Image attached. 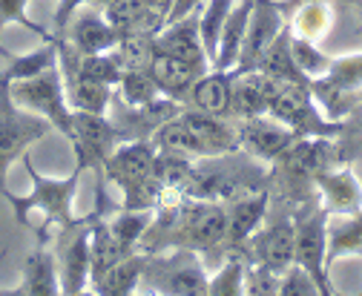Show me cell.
Masks as SVG:
<instances>
[{"label":"cell","mask_w":362,"mask_h":296,"mask_svg":"<svg viewBox=\"0 0 362 296\" xmlns=\"http://www.w3.org/2000/svg\"><path fill=\"white\" fill-rule=\"evenodd\" d=\"M23 167H26V173L32 179V190L26 196H15L12 190L4 196L9 201V207H12V213H15V222L21 227H29V216L40 213L43 216V227L37 230L40 239L47 236L49 225H55V227L75 225L78 222V216H75V196H78V184H81L83 173L72 167V173L66 179H49V176L37 173V167L32 164L29 153H23Z\"/></svg>","instance_id":"cell-1"},{"label":"cell","mask_w":362,"mask_h":296,"mask_svg":"<svg viewBox=\"0 0 362 296\" xmlns=\"http://www.w3.org/2000/svg\"><path fill=\"white\" fill-rule=\"evenodd\" d=\"M156 144L150 138H127L104 161V176L124 193L129 210H156L164 199L161 187L153 182Z\"/></svg>","instance_id":"cell-2"},{"label":"cell","mask_w":362,"mask_h":296,"mask_svg":"<svg viewBox=\"0 0 362 296\" xmlns=\"http://www.w3.org/2000/svg\"><path fill=\"white\" fill-rule=\"evenodd\" d=\"M49 130L52 124L29 109H21L9 95V83L0 81V196L9 193V167L23 158L32 144L47 138Z\"/></svg>","instance_id":"cell-3"},{"label":"cell","mask_w":362,"mask_h":296,"mask_svg":"<svg viewBox=\"0 0 362 296\" xmlns=\"http://www.w3.org/2000/svg\"><path fill=\"white\" fill-rule=\"evenodd\" d=\"M139 288L170 296H204L207 273L196 250L187 247H175L167 253L161 250V253H150Z\"/></svg>","instance_id":"cell-4"},{"label":"cell","mask_w":362,"mask_h":296,"mask_svg":"<svg viewBox=\"0 0 362 296\" xmlns=\"http://www.w3.org/2000/svg\"><path fill=\"white\" fill-rule=\"evenodd\" d=\"M267 115H274L285 126H291L296 138L305 136H320V138H334L342 133V124L334 118H325L322 109L316 107L310 83H279L274 98H270Z\"/></svg>","instance_id":"cell-5"},{"label":"cell","mask_w":362,"mask_h":296,"mask_svg":"<svg viewBox=\"0 0 362 296\" xmlns=\"http://www.w3.org/2000/svg\"><path fill=\"white\" fill-rule=\"evenodd\" d=\"M9 95L21 109H29L40 118H47L52 124V130H58L66 141L72 138V107H69L66 83L58 66L12 83Z\"/></svg>","instance_id":"cell-6"},{"label":"cell","mask_w":362,"mask_h":296,"mask_svg":"<svg viewBox=\"0 0 362 296\" xmlns=\"http://www.w3.org/2000/svg\"><path fill=\"white\" fill-rule=\"evenodd\" d=\"M325 253H328V210L316 201H308L293 216V262L302 265L320 282L322 296H331L334 282H331Z\"/></svg>","instance_id":"cell-7"},{"label":"cell","mask_w":362,"mask_h":296,"mask_svg":"<svg viewBox=\"0 0 362 296\" xmlns=\"http://www.w3.org/2000/svg\"><path fill=\"white\" fill-rule=\"evenodd\" d=\"M101 216L98 210H93L89 216L78 219L69 227H58V247L55 262H58V276H61V293L78 296L89 288V230Z\"/></svg>","instance_id":"cell-8"},{"label":"cell","mask_w":362,"mask_h":296,"mask_svg":"<svg viewBox=\"0 0 362 296\" xmlns=\"http://www.w3.org/2000/svg\"><path fill=\"white\" fill-rule=\"evenodd\" d=\"M118 126L107 115L78 112L72 109V153H75V170L86 173H104V161L112 155V150L121 144Z\"/></svg>","instance_id":"cell-9"},{"label":"cell","mask_w":362,"mask_h":296,"mask_svg":"<svg viewBox=\"0 0 362 296\" xmlns=\"http://www.w3.org/2000/svg\"><path fill=\"white\" fill-rule=\"evenodd\" d=\"M288 18L279 9L276 0H253V12L247 20V35H245V44L239 52V61L233 66V72H247L256 69L262 52L267 49V44L274 40L282 29H285Z\"/></svg>","instance_id":"cell-10"},{"label":"cell","mask_w":362,"mask_h":296,"mask_svg":"<svg viewBox=\"0 0 362 296\" xmlns=\"http://www.w3.org/2000/svg\"><path fill=\"white\" fill-rule=\"evenodd\" d=\"M310 90H313V98L316 104H322L328 118L337 121L339 115V107H342V98L362 90V52H354V55H342V58H334L331 69L310 81Z\"/></svg>","instance_id":"cell-11"},{"label":"cell","mask_w":362,"mask_h":296,"mask_svg":"<svg viewBox=\"0 0 362 296\" xmlns=\"http://www.w3.org/2000/svg\"><path fill=\"white\" fill-rule=\"evenodd\" d=\"M293 141H296L293 130L276 121L274 115H253V118H242L239 124L242 150L259 161H279Z\"/></svg>","instance_id":"cell-12"},{"label":"cell","mask_w":362,"mask_h":296,"mask_svg":"<svg viewBox=\"0 0 362 296\" xmlns=\"http://www.w3.org/2000/svg\"><path fill=\"white\" fill-rule=\"evenodd\" d=\"M313 184L320 190V204L331 216L356 213L362 210V182L351 167H328L313 176Z\"/></svg>","instance_id":"cell-13"},{"label":"cell","mask_w":362,"mask_h":296,"mask_svg":"<svg viewBox=\"0 0 362 296\" xmlns=\"http://www.w3.org/2000/svg\"><path fill=\"white\" fill-rule=\"evenodd\" d=\"M250 259L276 273H285L293 265V219H276L264 230H256L250 239Z\"/></svg>","instance_id":"cell-14"},{"label":"cell","mask_w":362,"mask_h":296,"mask_svg":"<svg viewBox=\"0 0 362 296\" xmlns=\"http://www.w3.org/2000/svg\"><path fill=\"white\" fill-rule=\"evenodd\" d=\"M156 52H164V55H173L178 61H187V64H196L202 69H210L207 52L202 47V35H199V12L167 23L156 35Z\"/></svg>","instance_id":"cell-15"},{"label":"cell","mask_w":362,"mask_h":296,"mask_svg":"<svg viewBox=\"0 0 362 296\" xmlns=\"http://www.w3.org/2000/svg\"><path fill=\"white\" fill-rule=\"evenodd\" d=\"M267 207L270 199L264 190H245L233 196V201L224 207V213H228V244H233L236 250L245 247L247 239L262 227Z\"/></svg>","instance_id":"cell-16"},{"label":"cell","mask_w":362,"mask_h":296,"mask_svg":"<svg viewBox=\"0 0 362 296\" xmlns=\"http://www.w3.org/2000/svg\"><path fill=\"white\" fill-rule=\"evenodd\" d=\"M276 81L267 78L259 69L233 72V87H230V115L236 118H253L267 115L270 98H274Z\"/></svg>","instance_id":"cell-17"},{"label":"cell","mask_w":362,"mask_h":296,"mask_svg":"<svg viewBox=\"0 0 362 296\" xmlns=\"http://www.w3.org/2000/svg\"><path fill=\"white\" fill-rule=\"evenodd\" d=\"M181 118H185L196 130V136L207 144L210 158L242 150L239 124H233L230 115H213V112H202V109H181Z\"/></svg>","instance_id":"cell-18"},{"label":"cell","mask_w":362,"mask_h":296,"mask_svg":"<svg viewBox=\"0 0 362 296\" xmlns=\"http://www.w3.org/2000/svg\"><path fill=\"white\" fill-rule=\"evenodd\" d=\"M4 293H23V296H55L61 293V276H58V262L55 253L47 250V244H37L26 262H23V276L15 288Z\"/></svg>","instance_id":"cell-19"},{"label":"cell","mask_w":362,"mask_h":296,"mask_svg":"<svg viewBox=\"0 0 362 296\" xmlns=\"http://www.w3.org/2000/svg\"><path fill=\"white\" fill-rule=\"evenodd\" d=\"M153 81L158 83V93L167 95V98H175L178 104L181 101H190V90H193V83L207 72L196 64H187V61H178L173 55H164V52H156L150 69Z\"/></svg>","instance_id":"cell-20"},{"label":"cell","mask_w":362,"mask_h":296,"mask_svg":"<svg viewBox=\"0 0 362 296\" xmlns=\"http://www.w3.org/2000/svg\"><path fill=\"white\" fill-rule=\"evenodd\" d=\"M64 37L78 49V55H98L110 52L118 44V32L110 26V20L98 12H86L75 20H69Z\"/></svg>","instance_id":"cell-21"},{"label":"cell","mask_w":362,"mask_h":296,"mask_svg":"<svg viewBox=\"0 0 362 296\" xmlns=\"http://www.w3.org/2000/svg\"><path fill=\"white\" fill-rule=\"evenodd\" d=\"M345 256H362V210L339 216L328 213V271Z\"/></svg>","instance_id":"cell-22"},{"label":"cell","mask_w":362,"mask_h":296,"mask_svg":"<svg viewBox=\"0 0 362 296\" xmlns=\"http://www.w3.org/2000/svg\"><path fill=\"white\" fill-rule=\"evenodd\" d=\"M230 87H233V69H207L190 90L193 109L230 115Z\"/></svg>","instance_id":"cell-23"},{"label":"cell","mask_w":362,"mask_h":296,"mask_svg":"<svg viewBox=\"0 0 362 296\" xmlns=\"http://www.w3.org/2000/svg\"><path fill=\"white\" fill-rule=\"evenodd\" d=\"M250 12H253V0H236L233 4L228 20H224V29H221V37H218V49H216V58H213L210 69H233L236 66L242 44H245V35H247Z\"/></svg>","instance_id":"cell-24"},{"label":"cell","mask_w":362,"mask_h":296,"mask_svg":"<svg viewBox=\"0 0 362 296\" xmlns=\"http://www.w3.org/2000/svg\"><path fill=\"white\" fill-rule=\"evenodd\" d=\"M147 259L150 253L147 250H132L121 262H115L95 285H93V293L98 296H129L139 290L141 285V276H144V268H147Z\"/></svg>","instance_id":"cell-25"},{"label":"cell","mask_w":362,"mask_h":296,"mask_svg":"<svg viewBox=\"0 0 362 296\" xmlns=\"http://www.w3.org/2000/svg\"><path fill=\"white\" fill-rule=\"evenodd\" d=\"M256 69L264 72L267 78L279 81V83H310V81L299 72V66H296V61H293V52H291V26H288V23H285V29L267 44V49L262 52Z\"/></svg>","instance_id":"cell-26"},{"label":"cell","mask_w":362,"mask_h":296,"mask_svg":"<svg viewBox=\"0 0 362 296\" xmlns=\"http://www.w3.org/2000/svg\"><path fill=\"white\" fill-rule=\"evenodd\" d=\"M150 141L156 144V150H164V153H178V155H187V158H210L207 144L196 136V130L181 115L164 121L150 136Z\"/></svg>","instance_id":"cell-27"},{"label":"cell","mask_w":362,"mask_h":296,"mask_svg":"<svg viewBox=\"0 0 362 296\" xmlns=\"http://www.w3.org/2000/svg\"><path fill=\"white\" fill-rule=\"evenodd\" d=\"M127 253H132V250H127L115 239L107 219H98L93 225V230H89V288H93L115 262H121Z\"/></svg>","instance_id":"cell-28"},{"label":"cell","mask_w":362,"mask_h":296,"mask_svg":"<svg viewBox=\"0 0 362 296\" xmlns=\"http://www.w3.org/2000/svg\"><path fill=\"white\" fill-rule=\"evenodd\" d=\"M112 95H115L112 83L95 81L89 75H78L66 87L69 107L78 109V112H93V115H107L110 107H112Z\"/></svg>","instance_id":"cell-29"},{"label":"cell","mask_w":362,"mask_h":296,"mask_svg":"<svg viewBox=\"0 0 362 296\" xmlns=\"http://www.w3.org/2000/svg\"><path fill=\"white\" fill-rule=\"evenodd\" d=\"M58 66V37H49L43 47L26 52V55H12L6 61V69L0 72V81L4 83H18V81H26V78H35L40 72H47Z\"/></svg>","instance_id":"cell-30"},{"label":"cell","mask_w":362,"mask_h":296,"mask_svg":"<svg viewBox=\"0 0 362 296\" xmlns=\"http://www.w3.org/2000/svg\"><path fill=\"white\" fill-rule=\"evenodd\" d=\"M291 32L308 40H322L331 26H334V9L328 6V0H308V4L296 6L291 15Z\"/></svg>","instance_id":"cell-31"},{"label":"cell","mask_w":362,"mask_h":296,"mask_svg":"<svg viewBox=\"0 0 362 296\" xmlns=\"http://www.w3.org/2000/svg\"><path fill=\"white\" fill-rule=\"evenodd\" d=\"M112 55L118 58L121 69H150L156 58V35H144V32L121 35L118 44L112 47Z\"/></svg>","instance_id":"cell-32"},{"label":"cell","mask_w":362,"mask_h":296,"mask_svg":"<svg viewBox=\"0 0 362 296\" xmlns=\"http://www.w3.org/2000/svg\"><path fill=\"white\" fill-rule=\"evenodd\" d=\"M236 0H207V4L199 9V35H202V47L207 52V61L213 66L216 49H218V37L224 29V20H228L230 9Z\"/></svg>","instance_id":"cell-33"},{"label":"cell","mask_w":362,"mask_h":296,"mask_svg":"<svg viewBox=\"0 0 362 296\" xmlns=\"http://www.w3.org/2000/svg\"><path fill=\"white\" fill-rule=\"evenodd\" d=\"M153 216H156V210H129V207H121L115 216L107 219V225H110V230L115 233V239L127 250H135V247L141 244V239H144Z\"/></svg>","instance_id":"cell-34"},{"label":"cell","mask_w":362,"mask_h":296,"mask_svg":"<svg viewBox=\"0 0 362 296\" xmlns=\"http://www.w3.org/2000/svg\"><path fill=\"white\" fill-rule=\"evenodd\" d=\"M115 87H118L115 95L129 107H144V104H150L161 95L158 83L153 81V75L147 69H124Z\"/></svg>","instance_id":"cell-35"},{"label":"cell","mask_w":362,"mask_h":296,"mask_svg":"<svg viewBox=\"0 0 362 296\" xmlns=\"http://www.w3.org/2000/svg\"><path fill=\"white\" fill-rule=\"evenodd\" d=\"M291 52H293V61H296L299 72H302L308 81L322 78V75L331 69V64H334V58L325 55L322 47L316 44V40L299 37V35H293V32H291Z\"/></svg>","instance_id":"cell-36"},{"label":"cell","mask_w":362,"mask_h":296,"mask_svg":"<svg viewBox=\"0 0 362 296\" xmlns=\"http://www.w3.org/2000/svg\"><path fill=\"white\" fill-rule=\"evenodd\" d=\"M247 265L239 256H230L213 276H207V296H239L245 293Z\"/></svg>","instance_id":"cell-37"},{"label":"cell","mask_w":362,"mask_h":296,"mask_svg":"<svg viewBox=\"0 0 362 296\" xmlns=\"http://www.w3.org/2000/svg\"><path fill=\"white\" fill-rule=\"evenodd\" d=\"M121 64L118 58L110 52H98V55H81V64H78V75H89V78H95V81H104V83H118L121 78Z\"/></svg>","instance_id":"cell-38"},{"label":"cell","mask_w":362,"mask_h":296,"mask_svg":"<svg viewBox=\"0 0 362 296\" xmlns=\"http://www.w3.org/2000/svg\"><path fill=\"white\" fill-rule=\"evenodd\" d=\"M104 18L110 26L121 35L139 32V18H141V0H112L110 6H104Z\"/></svg>","instance_id":"cell-39"},{"label":"cell","mask_w":362,"mask_h":296,"mask_svg":"<svg viewBox=\"0 0 362 296\" xmlns=\"http://www.w3.org/2000/svg\"><path fill=\"white\" fill-rule=\"evenodd\" d=\"M29 4H32V0H0V32L15 23V26H23V29L35 32V35H37V37H43V40L55 37V35H49L47 29H43L40 23L29 20V15H26Z\"/></svg>","instance_id":"cell-40"},{"label":"cell","mask_w":362,"mask_h":296,"mask_svg":"<svg viewBox=\"0 0 362 296\" xmlns=\"http://www.w3.org/2000/svg\"><path fill=\"white\" fill-rule=\"evenodd\" d=\"M276 293H279V296H320L322 288H320V282H316L302 265L293 262V265L282 273Z\"/></svg>","instance_id":"cell-41"},{"label":"cell","mask_w":362,"mask_h":296,"mask_svg":"<svg viewBox=\"0 0 362 296\" xmlns=\"http://www.w3.org/2000/svg\"><path fill=\"white\" fill-rule=\"evenodd\" d=\"M279 279H282V273L253 262V268H247V273H245V293H250V296L276 293L279 290Z\"/></svg>","instance_id":"cell-42"},{"label":"cell","mask_w":362,"mask_h":296,"mask_svg":"<svg viewBox=\"0 0 362 296\" xmlns=\"http://www.w3.org/2000/svg\"><path fill=\"white\" fill-rule=\"evenodd\" d=\"M112 0H58V9H55V37H64L72 15L81 9V6H110Z\"/></svg>","instance_id":"cell-43"},{"label":"cell","mask_w":362,"mask_h":296,"mask_svg":"<svg viewBox=\"0 0 362 296\" xmlns=\"http://www.w3.org/2000/svg\"><path fill=\"white\" fill-rule=\"evenodd\" d=\"M202 6H204V0H173V4H170V15H167V23L187 18V15L199 12ZM167 23H164V26H167Z\"/></svg>","instance_id":"cell-44"},{"label":"cell","mask_w":362,"mask_h":296,"mask_svg":"<svg viewBox=\"0 0 362 296\" xmlns=\"http://www.w3.org/2000/svg\"><path fill=\"white\" fill-rule=\"evenodd\" d=\"M276 4H279V9L285 12V18L296 9V6H302V4H308V0H276Z\"/></svg>","instance_id":"cell-45"},{"label":"cell","mask_w":362,"mask_h":296,"mask_svg":"<svg viewBox=\"0 0 362 296\" xmlns=\"http://www.w3.org/2000/svg\"><path fill=\"white\" fill-rule=\"evenodd\" d=\"M12 55H15V52H9V49H6V47H4V44H0V58H4V61H9V58H12Z\"/></svg>","instance_id":"cell-46"}]
</instances>
